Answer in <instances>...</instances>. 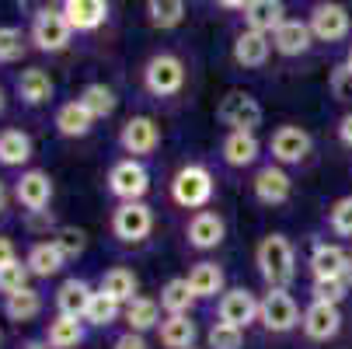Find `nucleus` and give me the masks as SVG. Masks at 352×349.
Listing matches in <instances>:
<instances>
[{"label": "nucleus", "instance_id": "f03ea898", "mask_svg": "<svg viewBox=\"0 0 352 349\" xmlns=\"http://www.w3.org/2000/svg\"><path fill=\"white\" fill-rule=\"evenodd\" d=\"M168 192H171V203H175V207L195 213V210H206V207L213 203L217 178H213V171H210L203 161H188V165H182V168L171 175Z\"/></svg>", "mask_w": 352, "mask_h": 349}, {"label": "nucleus", "instance_id": "a18cd8bd", "mask_svg": "<svg viewBox=\"0 0 352 349\" xmlns=\"http://www.w3.org/2000/svg\"><path fill=\"white\" fill-rule=\"evenodd\" d=\"M112 349H150V342H146V335H140V332H122V335H116V342H112Z\"/></svg>", "mask_w": 352, "mask_h": 349}, {"label": "nucleus", "instance_id": "5fc2aeb1", "mask_svg": "<svg viewBox=\"0 0 352 349\" xmlns=\"http://www.w3.org/2000/svg\"><path fill=\"white\" fill-rule=\"evenodd\" d=\"M4 109H8V94H4V87H0V116H4Z\"/></svg>", "mask_w": 352, "mask_h": 349}, {"label": "nucleus", "instance_id": "a19ab883", "mask_svg": "<svg viewBox=\"0 0 352 349\" xmlns=\"http://www.w3.org/2000/svg\"><path fill=\"white\" fill-rule=\"evenodd\" d=\"M349 290H352L349 279H314L311 283V301H324V304H338L342 308Z\"/></svg>", "mask_w": 352, "mask_h": 349}, {"label": "nucleus", "instance_id": "72a5a7b5", "mask_svg": "<svg viewBox=\"0 0 352 349\" xmlns=\"http://www.w3.org/2000/svg\"><path fill=\"white\" fill-rule=\"evenodd\" d=\"M42 304H45L42 293L35 286H25V290L4 297V318L14 321V325H28V321H35L42 315Z\"/></svg>", "mask_w": 352, "mask_h": 349}, {"label": "nucleus", "instance_id": "6e6552de", "mask_svg": "<svg viewBox=\"0 0 352 349\" xmlns=\"http://www.w3.org/2000/svg\"><path fill=\"white\" fill-rule=\"evenodd\" d=\"M265 112L258 105L255 94L248 91H227L220 102H217V123L227 129H244V133H255L262 126Z\"/></svg>", "mask_w": 352, "mask_h": 349}, {"label": "nucleus", "instance_id": "49530a36", "mask_svg": "<svg viewBox=\"0 0 352 349\" xmlns=\"http://www.w3.org/2000/svg\"><path fill=\"white\" fill-rule=\"evenodd\" d=\"M25 224H28V231H32V234H42V231L49 234V227H53V213H49V210L28 213V220H25ZM49 237H53V234H49Z\"/></svg>", "mask_w": 352, "mask_h": 349}, {"label": "nucleus", "instance_id": "f257e3e1", "mask_svg": "<svg viewBox=\"0 0 352 349\" xmlns=\"http://www.w3.org/2000/svg\"><path fill=\"white\" fill-rule=\"evenodd\" d=\"M255 269L265 279V286H283L289 290V283L296 279V248L286 234H265L255 248Z\"/></svg>", "mask_w": 352, "mask_h": 349}, {"label": "nucleus", "instance_id": "7c9ffc66", "mask_svg": "<svg viewBox=\"0 0 352 349\" xmlns=\"http://www.w3.org/2000/svg\"><path fill=\"white\" fill-rule=\"evenodd\" d=\"M98 290L109 293L112 301H119V304L126 308L133 297H140V279H136L133 269H126V266H112V269H105L102 276H98Z\"/></svg>", "mask_w": 352, "mask_h": 349}, {"label": "nucleus", "instance_id": "393cba45", "mask_svg": "<svg viewBox=\"0 0 352 349\" xmlns=\"http://www.w3.org/2000/svg\"><path fill=\"white\" fill-rule=\"evenodd\" d=\"M53 349H80L87 342V321L74 318V315H53L45 321V335H42Z\"/></svg>", "mask_w": 352, "mask_h": 349}, {"label": "nucleus", "instance_id": "1a4fd4ad", "mask_svg": "<svg viewBox=\"0 0 352 349\" xmlns=\"http://www.w3.org/2000/svg\"><path fill=\"white\" fill-rule=\"evenodd\" d=\"M116 143H119V151H122L126 158L146 161V158H154L157 147H161V126L150 119V116H129V119L119 126Z\"/></svg>", "mask_w": 352, "mask_h": 349}, {"label": "nucleus", "instance_id": "3c124183", "mask_svg": "<svg viewBox=\"0 0 352 349\" xmlns=\"http://www.w3.org/2000/svg\"><path fill=\"white\" fill-rule=\"evenodd\" d=\"M217 4H220V8H227V11H244V8L251 4V0H217Z\"/></svg>", "mask_w": 352, "mask_h": 349}, {"label": "nucleus", "instance_id": "aec40b11", "mask_svg": "<svg viewBox=\"0 0 352 349\" xmlns=\"http://www.w3.org/2000/svg\"><path fill=\"white\" fill-rule=\"evenodd\" d=\"M230 53H234V63H237V67L258 70V67H265V60H269V53H272V35L255 32V28H244V32H237Z\"/></svg>", "mask_w": 352, "mask_h": 349}, {"label": "nucleus", "instance_id": "b1692460", "mask_svg": "<svg viewBox=\"0 0 352 349\" xmlns=\"http://www.w3.org/2000/svg\"><path fill=\"white\" fill-rule=\"evenodd\" d=\"M74 32H98L109 21V0H60Z\"/></svg>", "mask_w": 352, "mask_h": 349}, {"label": "nucleus", "instance_id": "13d9d810", "mask_svg": "<svg viewBox=\"0 0 352 349\" xmlns=\"http://www.w3.org/2000/svg\"><path fill=\"white\" fill-rule=\"evenodd\" d=\"M192 349H195V346H192Z\"/></svg>", "mask_w": 352, "mask_h": 349}, {"label": "nucleus", "instance_id": "603ef678", "mask_svg": "<svg viewBox=\"0 0 352 349\" xmlns=\"http://www.w3.org/2000/svg\"><path fill=\"white\" fill-rule=\"evenodd\" d=\"M8 199H11V192H8L4 182H0V217H4V210H8Z\"/></svg>", "mask_w": 352, "mask_h": 349}, {"label": "nucleus", "instance_id": "f3484780", "mask_svg": "<svg viewBox=\"0 0 352 349\" xmlns=\"http://www.w3.org/2000/svg\"><path fill=\"white\" fill-rule=\"evenodd\" d=\"M262 158V140L255 133H244V129H227V136L220 140V161L234 171L251 168Z\"/></svg>", "mask_w": 352, "mask_h": 349}, {"label": "nucleus", "instance_id": "6e6d98bb", "mask_svg": "<svg viewBox=\"0 0 352 349\" xmlns=\"http://www.w3.org/2000/svg\"><path fill=\"white\" fill-rule=\"evenodd\" d=\"M345 63H349V67H352V45H349V53H345Z\"/></svg>", "mask_w": 352, "mask_h": 349}, {"label": "nucleus", "instance_id": "cd10ccee", "mask_svg": "<svg viewBox=\"0 0 352 349\" xmlns=\"http://www.w3.org/2000/svg\"><path fill=\"white\" fill-rule=\"evenodd\" d=\"M195 339H199V325L192 321V315H164V321L157 325L161 349H192Z\"/></svg>", "mask_w": 352, "mask_h": 349}, {"label": "nucleus", "instance_id": "c756f323", "mask_svg": "<svg viewBox=\"0 0 352 349\" xmlns=\"http://www.w3.org/2000/svg\"><path fill=\"white\" fill-rule=\"evenodd\" d=\"M35 154V143L25 129L8 126L0 129V168H25Z\"/></svg>", "mask_w": 352, "mask_h": 349}, {"label": "nucleus", "instance_id": "423d86ee", "mask_svg": "<svg viewBox=\"0 0 352 349\" xmlns=\"http://www.w3.org/2000/svg\"><path fill=\"white\" fill-rule=\"evenodd\" d=\"M185 87V63L175 53H154L143 63V91L150 98H175Z\"/></svg>", "mask_w": 352, "mask_h": 349}, {"label": "nucleus", "instance_id": "a211bd4d", "mask_svg": "<svg viewBox=\"0 0 352 349\" xmlns=\"http://www.w3.org/2000/svg\"><path fill=\"white\" fill-rule=\"evenodd\" d=\"M307 25H311V32H314L318 42H338V39L349 35L352 18H349V11H345L342 4H331V0H324V4H318V8L311 11Z\"/></svg>", "mask_w": 352, "mask_h": 349}, {"label": "nucleus", "instance_id": "79ce46f5", "mask_svg": "<svg viewBox=\"0 0 352 349\" xmlns=\"http://www.w3.org/2000/svg\"><path fill=\"white\" fill-rule=\"evenodd\" d=\"M28 279H32V273H28L25 259L4 266V269H0V301H4V297H11V293H18V290H25Z\"/></svg>", "mask_w": 352, "mask_h": 349}, {"label": "nucleus", "instance_id": "412c9836", "mask_svg": "<svg viewBox=\"0 0 352 349\" xmlns=\"http://www.w3.org/2000/svg\"><path fill=\"white\" fill-rule=\"evenodd\" d=\"M188 286L195 293V301H220V293L227 290V273L213 259H199L188 269Z\"/></svg>", "mask_w": 352, "mask_h": 349}, {"label": "nucleus", "instance_id": "f704fd0d", "mask_svg": "<svg viewBox=\"0 0 352 349\" xmlns=\"http://www.w3.org/2000/svg\"><path fill=\"white\" fill-rule=\"evenodd\" d=\"M80 105L102 123V119H112L116 116V105H119V98H116V91L109 87V84H102V81H91V84H84L80 87Z\"/></svg>", "mask_w": 352, "mask_h": 349}, {"label": "nucleus", "instance_id": "4be33fe9", "mask_svg": "<svg viewBox=\"0 0 352 349\" xmlns=\"http://www.w3.org/2000/svg\"><path fill=\"white\" fill-rule=\"evenodd\" d=\"M314 45V32L307 21H300V18H286L276 32H272V49L279 56L293 60V56H304L307 49Z\"/></svg>", "mask_w": 352, "mask_h": 349}, {"label": "nucleus", "instance_id": "473e14b6", "mask_svg": "<svg viewBox=\"0 0 352 349\" xmlns=\"http://www.w3.org/2000/svg\"><path fill=\"white\" fill-rule=\"evenodd\" d=\"M157 304H161L164 315H192V308H195L199 301H195V293H192V286H188V276H171V279L161 286Z\"/></svg>", "mask_w": 352, "mask_h": 349}, {"label": "nucleus", "instance_id": "de8ad7c7", "mask_svg": "<svg viewBox=\"0 0 352 349\" xmlns=\"http://www.w3.org/2000/svg\"><path fill=\"white\" fill-rule=\"evenodd\" d=\"M14 4H18V11H21V14L35 18V14L49 11V8H56V0H14Z\"/></svg>", "mask_w": 352, "mask_h": 349}, {"label": "nucleus", "instance_id": "7ed1b4c3", "mask_svg": "<svg viewBox=\"0 0 352 349\" xmlns=\"http://www.w3.org/2000/svg\"><path fill=\"white\" fill-rule=\"evenodd\" d=\"M300 311L293 293L283 286H265V293L258 297V325L269 335H289L293 328H300Z\"/></svg>", "mask_w": 352, "mask_h": 349}, {"label": "nucleus", "instance_id": "c03bdc74", "mask_svg": "<svg viewBox=\"0 0 352 349\" xmlns=\"http://www.w3.org/2000/svg\"><path fill=\"white\" fill-rule=\"evenodd\" d=\"M328 87H331V98L335 102H352V67L349 63H338L328 77Z\"/></svg>", "mask_w": 352, "mask_h": 349}, {"label": "nucleus", "instance_id": "a878e982", "mask_svg": "<svg viewBox=\"0 0 352 349\" xmlns=\"http://www.w3.org/2000/svg\"><path fill=\"white\" fill-rule=\"evenodd\" d=\"M25 266H28V273H32L35 279H53V276L63 273L67 259H63L60 248L53 244V237H45V241H32V244H28Z\"/></svg>", "mask_w": 352, "mask_h": 349}, {"label": "nucleus", "instance_id": "e433bc0d", "mask_svg": "<svg viewBox=\"0 0 352 349\" xmlns=\"http://www.w3.org/2000/svg\"><path fill=\"white\" fill-rule=\"evenodd\" d=\"M146 18L161 32L178 28L185 21V0H146Z\"/></svg>", "mask_w": 352, "mask_h": 349}, {"label": "nucleus", "instance_id": "bb28decb", "mask_svg": "<svg viewBox=\"0 0 352 349\" xmlns=\"http://www.w3.org/2000/svg\"><path fill=\"white\" fill-rule=\"evenodd\" d=\"M98 286H91L87 279L80 276H67L56 293H53V304H56V315H74V318H84L87 304H91V297H94Z\"/></svg>", "mask_w": 352, "mask_h": 349}, {"label": "nucleus", "instance_id": "37998d69", "mask_svg": "<svg viewBox=\"0 0 352 349\" xmlns=\"http://www.w3.org/2000/svg\"><path fill=\"white\" fill-rule=\"evenodd\" d=\"M328 227L338 234V237H349L352 241V195H342L331 203L328 210Z\"/></svg>", "mask_w": 352, "mask_h": 349}, {"label": "nucleus", "instance_id": "39448f33", "mask_svg": "<svg viewBox=\"0 0 352 349\" xmlns=\"http://www.w3.org/2000/svg\"><path fill=\"white\" fill-rule=\"evenodd\" d=\"M109 231L119 244H143L154 231V210L150 203L136 199V203H116L112 217H109Z\"/></svg>", "mask_w": 352, "mask_h": 349}, {"label": "nucleus", "instance_id": "c85d7f7f", "mask_svg": "<svg viewBox=\"0 0 352 349\" xmlns=\"http://www.w3.org/2000/svg\"><path fill=\"white\" fill-rule=\"evenodd\" d=\"M122 321H126L129 332L146 335V332H157V325L164 321V311H161V304L154 301V297H133V301L122 308Z\"/></svg>", "mask_w": 352, "mask_h": 349}, {"label": "nucleus", "instance_id": "6ab92c4d", "mask_svg": "<svg viewBox=\"0 0 352 349\" xmlns=\"http://www.w3.org/2000/svg\"><path fill=\"white\" fill-rule=\"evenodd\" d=\"M14 94H18V102H21L25 109H42V105L53 102L56 84H53V77H49L42 67H28V70L18 74V81H14Z\"/></svg>", "mask_w": 352, "mask_h": 349}, {"label": "nucleus", "instance_id": "9b49d317", "mask_svg": "<svg viewBox=\"0 0 352 349\" xmlns=\"http://www.w3.org/2000/svg\"><path fill=\"white\" fill-rule=\"evenodd\" d=\"M28 39L35 42L38 53H63V49L70 45V39H74V28H70V21H67V14L60 8H49V11L32 18Z\"/></svg>", "mask_w": 352, "mask_h": 349}, {"label": "nucleus", "instance_id": "0eeeda50", "mask_svg": "<svg viewBox=\"0 0 352 349\" xmlns=\"http://www.w3.org/2000/svg\"><path fill=\"white\" fill-rule=\"evenodd\" d=\"M109 195L119 199V203H136L150 192V168L140 161V158H119L112 168H109Z\"/></svg>", "mask_w": 352, "mask_h": 349}, {"label": "nucleus", "instance_id": "ea45409f", "mask_svg": "<svg viewBox=\"0 0 352 349\" xmlns=\"http://www.w3.org/2000/svg\"><path fill=\"white\" fill-rule=\"evenodd\" d=\"M244 346V328L227 325V321H213L206 332V349H241Z\"/></svg>", "mask_w": 352, "mask_h": 349}, {"label": "nucleus", "instance_id": "864d4df0", "mask_svg": "<svg viewBox=\"0 0 352 349\" xmlns=\"http://www.w3.org/2000/svg\"><path fill=\"white\" fill-rule=\"evenodd\" d=\"M21 349H53V346H49L45 339H28V342H25Z\"/></svg>", "mask_w": 352, "mask_h": 349}, {"label": "nucleus", "instance_id": "9d476101", "mask_svg": "<svg viewBox=\"0 0 352 349\" xmlns=\"http://www.w3.org/2000/svg\"><path fill=\"white\" fill-rule=\"evenodd\" d=\"M53 175L42 171V168H21V175L14 178V203L25 210V213H38V210H49V203H53Z\"/></svg>", "mask_w": 352, "mask_h": 349}, {"label": "nucleus", "instance_id": "4c0bfd02", "mask_svg": "<svg viewBox=\"0 0 352 349\" xmlns=\"http://www.w3.org/2000/svg\"><path fill=\"white\" fill-rule=\"evenodd\" d=\"M53 244L63 252L67 262H77V259L87 252V234H84L80 227H74V224H60V227L53 231Z\"/></svg>", "mask_w": 352, "mask_h": 349}, {"label": "nucleus", "instance_id": "2eb2a0df", "mask_svg": "<svg viewBox=\"0 0 352 349\" xmlns=\"http://www.w3.org/2000/svg\"><path fill=\"white\" fill-rule=\"evenodd\" d=\"M300 332L311 342H331L342 332V308L338 304H324V301H311L300 315Z\"/></svg>", "mask_w": 352, "mask_h": 349}, {"label": "nucleus", "instance_id": "20e7f679", "mask_svg": "<svg viewBox=\"0 0 352 349\" xmlns=\"http://www.w3.org/2000/svg\"><path fill=\"white\" fill-rule=\"evenodd\" d=\"M265 151L276 165L283 168H296V165H304L314 151V136L304 129V126H293V123H283L272 129V136L265 140Z\"/></svg>", "mask_w": 352, "mask_h": 349}, {"label": "nucleus", "instance_id": "ddd939ff", "mask_svg": "<svg viewBox=\"0 0 352 349\" xmlns=\"http://www.w3.org/2000/svg\"><path fill=\"white\" fill-rule=\"evenodd\" d=\"M227 237V220L217 213V210H195L185 224V241L188 248H195V252H217V248L223 244Z\"/></svg>", "mask_w": 352, "mask_h": 349}, {"label": "nucleus", "instance_id": "5701e85b", "mask_svg": "<svg viewBox=\"0 0 352 349\" xmlns=\"http://www.w3.org/2000/svg\"><path fill=\"white\" fill-rule=\"evenodd\" d=\"M94 123L98 119L80 105V98H70V102L56 105V112H53V126H56V133L63 140H84V136H91Z\"/></svg>", "mask_w": 352, "mask_h": 349}, {"label": "nucleus", "instance_id": "f8f14e48", "mask_svg": "<svg viewBox=\"0 0 352 349\" xmlns=\"http://www.w3.org/2000/svg\"><path fill=\"white\" fill-rule=\"evenodd\" d=\"M251 195L258 199L262 207H283L289 203V195H293V178L283 165L269 161L255 171V178H251Z\"/></svg>", "mask_w": 352, "mask_h": 349}, {"label": "nucleus", "instance_id": "8fccbe9b", "mask_svg": "<svg viewBox=\"0 0 352 349\" xmlns=\"http://www.w3.org/2000/svg\"><path fill=\"white\" fill-rule=\"evenodd\" d=\"M335 133H338V143H342V147H349V151H352V112H345V116L338 119Z\"/></svg>", "mask_w": 352, "mask_h": 349}, {"label": "nucleus", "instance_id": "dca6fc26", "mask_svg": "<svg viewBox=\"0 0 352 349\" xmlns=\"http://www.w3.org/2000/svg\"><path fill=\"white\" fill-rule=\"evenodd\" d=\"M307 269L314 279H349L352 273V255L345 248L331 244V241H314L311 248V259H307Z\"/></svg>", "mask_w": 352, "mask_h": 349}, {"label": "nucleus", "instance_id": "4d7b16f0", "mask_svg": "<svg viewBox=\"0 0 352 349\" xmlns=\"http://www.w3.org/2000/svg\"><path fill=\"white\" fill-rule=\"evenodd\" d=\"M0 339H4V335H0Z\"/></svg>", "mask_w": 352, "mask_h": 349}, {"label": "nucleus", "instance_id": "c9c22d12", "mask_svg": "<svg viewBox=\"0 0 352 349\" xmlns=\"http://www.w3.org/2000/svg\"><path fill=\"white\" fill-rule=\"evenodd\" d=\"M84 321H87V328H112L116 321H122V304L112 301L109 293L94 290L91 304H87V311H84Z\"/></svg>", "mask_w": 352, "mask_h": 349}, {"label": "nucleus", "instance_id": "58836bf2", "mask_svg": "<svg viewBox=\"0 0 352 349\" xmlns=\"http://www.w3.org/2000/svg\"><path fill=\"white\" fill-rule=\"evenodd\" d=\"M28 49V39L14 25H0V63H18Z\"/></svg>", "mask_w": 352, "mask_h": 349}, {"label": "nucleus", "instance_id": "09e8293b", "mask_svg": "<svg viewBox=\"0 0 352 349\" xmlns=\"http://www.w3.org/2000/svg\"><path fill=\"white\" fill-rule=\"evenodd\" d=\"M11 262H18V248H14V241L8 234H0V269L11 266Z\"/></svg>", "mask_w": 352, "mask_h": 349}, {"label": "nucleus", "instance_id": "2f4dec72", "mask_svg": "<svg viewBox=\"0 0 352 349\" xmlns=\"http://www.w3.org/2000/svg\"><path fill=\"white\" fill-rule=\"evenodd\" d=\"M283 21H286L283 0H251V4L244 8V28H255V32L272 35Z\"/></svg>", "mask_w": 352, "mask_h": 349}, {"label": "nucleus", "instance_id": "4468645a", "mask_svg": "<svg viewBox=\"0 0 352 349\" xmlns=\"http://www.w3.org/2000/svg\"><path fill=\"white\" fill-rule=\"evenodd\" d=\"M217 321H227L237 328L258 325V297L248 286H227L217 301Z\"/></svg>", "mask_w": 352, "mask_h": 349}]
</instances>
